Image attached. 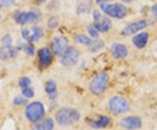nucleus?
<instances>
[{"mask_svg": "<svg viewBox=\"0 0 157 130\" xmlns=\"http://www.w3.org/2000/svg\"><path fill=\"white\" fill-rule=\"evenodd\" d=\"M94 25L99 31V32H106L112 27V23L107 17H101V19L95 21Z\"/></svg>", "mask_w": 157, "mask_h": 130, "instance_id": "nucleus-15", "label": "nucleus"}, {"mask_svg": "<svg viewBox=\"0 0 157 130\" xmlns=\"http://www.w3.org/2000/svg\"><path fill=\"white\" fill-rule=\"evenodd\" d=\"M147 25V24L146 20H140V21H137V22L131 23L122 30V34L125 35V36L133 35V34L143 30L144 28H146Z\"/></svg>", "mask_w": 157, "mask_h": 130, "instance_id": "nucleus-9", "label": "nucleus"}, {"mask_svg": "<svg viewBox=\"0 0 157 130\" xmlns=\"http://www.w3.org/2000/svg\"><path fill=\"white\" fill-rule=\"evenodd\" d=\"M80 118V113L74 108H65L59 109L56 113L58 123L62 126H68L78 121Z\"/></svg>", "mask_w": 157, "mask_h": 130, "instance_id": "nucleus-1", "label": "nucleus"}, {"mask_svg": "<svg viewBox=\"0 0 157 130\" xmlns=\"http://www.w3.org/2000/svg\"><path fill=\"white\" fill-rule=\"evenodd\" d=\"M79 52L75 47H68L62 54L61 64L65 67H73L78 62Z\"/></svg>", "mask_w": 157, "mask_h": 130, "instance_id": "nucleus-6", "label": "nucleus"}, {"mask_svg": "<svg viewBox=\"0 0 157 130\" xmlns=\"http://www.w3.org/2000/svg\"><path fill=\"white\" fill-rule=\"evenodd\" d=\"M53 128H54V122H53V120L51 118L45 120L41 123L36 125L37 130H52Z\"/></svg>", "mask_w": 157, "mask_h": 130, "instance_id": "nucleus-19", "label": "nucleus"}, {"mask_svg": "<svg viewBox=\"0 0 157 130\" xmlns=\"http://www.w3.org/2000/svg\"><path fill=\"white\" fill-rule=\"evenodd\" d=\"M109 108L113 113H123L129 110V104L126 99L122 97H113L109 101Z\"/></svg>", "mask_w": 157, "mask_h": 130, "instance_id": "nucleus-5", "label": "nucleus"}, {"mask_svg": "<svg viewBox=\"0 0 157 130\" xmlns=\"http://www.w3.org/2000/svg\"><path fill=\"white\" fill-rule=\"evenodd\" d=\"M31 84V79H29L28 77H23L19 79V86L21 87H26L29 86V85Z\"/></svg>", "mask_w": 157, "mask_h": 130, "instance_id": "nucleus-27", "label": "nucleus"}, {"mask_svg": "<svg viewBox=\"0 0 157 130\" xmlns=\"http://www.w3.org/2000/svg\"><path fill=\"white\" fill-rule=\"evenodd\" d=\"M128 50L123 44L116 43L112 46V55L115 59H124L128 56Z\"/></svg>", "mask_w": 157, "mask_h": 130, "instance_id": "nucleus-12", "label": "nucleus"}, {"mask_svg": "<svg viewBox=\"0 0 157 130\" xmlns=\"http://www.w3.org/2000/svg\"><path fill=\"white\" fill-rule=\"evenodd\" d=\"M38 17H39L38 14H36L33 11L21 12V11H17L13 15L14 20L20 25H25L27 23L35 22L38 20Z\"/></svg>", "mask_w": 157, "mask_h": 130, "instance_id": "nucleus-7", "label": "nucleus"}, {"mask_svg": "<svg viewBox=\"0 0 157 130\" xmlns=\"http://www.w3.org/2000/svg\"><path fill=\"white\" fill-rule=\"evenodd\" d=\"M88 32H89L90 36L91 37H93V38H97L98 36H99V31L97 30L95 26H94V25L93 24V25H90L89 26H88Z\"/></svg>", "mask_w": 157, "mask_h": 130, "instance_id": "nucleus-25", "label": "nucleus"}, {"mask_svg": "<svg viewBox=\"0 0 157 130\" xmlns=\"http://www.w3.org/2000/svg\"><path fill=\"white\" fill-rule=\"evenodd\" d=\"M75 41L77 43H79V44H82V45H90L91 43H92V40H90L88 37L85 36V35H77L75 38H74Z\"/></svg>", "mask_w": 157, "mask_h": 130, "instance_id": "nucleus-21", "label": "nucleus"}, {"mask_svg": "<svg viewBox=\"0 0 157 130\" xmlns=\"http://www.w3.org/2000/svg\"><path fill=\"white\" fill-rule=\"evenodd\" d=\"M24 50L28 55H31V56H33L35 53V50H34V47L33 45H25L24 46Z\"/></svg>", "mask_w": 157, "mask_h": 130, "instance_id": "nucleus-28", "label": "nucleus"}, {"mask_svg": "<svg viewBox=\"0 0 157 130\" xmlns=\"http://www.w3.org/2000/svg\"><path fill=\"white\" fill-rule=\"evenodd\" d=\"M91 10V0H84L78 7V13H88Z\"/></svg>", "mask_w": 157, "mask_h": 130, "instance_id": "nucleus-20", "label": "nucleus"}, {"mask_svg": "<svg viewBox=\"0 0 157 130\" xmlns=\"http://www.w3.org/2000/svg\"><path fill=\"white\" fill-rule=\"evenodd\" d=\"M17 54V49L11 45H4L0 48V59H8Z\"/></svg>", "mask_w": 157, "mask_h": 130, "instance_id": "nucleus-14", "label": "nucleus"}, {"mask_svg": "<svg viewBox=\"0 0 157 130\" xmlns=\"http://www.w3.org/2000/svg\"><path fill=\"white\" fill-rule=\"evenodd\" d=\"M123 2H125V3H131L133 0H122Z\"/></svg>", "mask_w": 157, "mask_h": 130, "instance_id": "nucleus-35", "label": "nucleus"}, {"mask_svg": "<svg viewBox=\"0 0 157 130\" xmlns=\"http://www.w3.org/2000/svg\"><path fill=\"white\" fill-rule=\"evenodd\" d=\"M68 48V41L64 37H55L52 42V49L56 55H62Z\"/></svg>", "mask_w": 157, "mask_h": 130, "instance_id": "nucleus-8", "label": "nucleus"}, {"mask_svg": "<svg viewBox=\"0 0 157 130\" xmlns=\"http://www.w3.org/2000/svg\"><path fill=\"white\" fill-rule=\"evenodd\" d=\"M16 0H0V7H7L11 6Z\"/></svg>", "mask_w": 157, "mask_h": 130, "instance_id": "nucleus-30", "label": "nucleus"}, {"mask_svg": "<svg viewBox=\"0 0 157 130\" xmlns=\"http://www.w3.org/2000/svg\"><path fill=\"white\" fill-rule=\"evenodd\" d=\"M110 123V118L106 115H101L99 118L96 120H92L89 121V124L91 127L94 128H101L108 126Z\"/></svg>", "mask_w": 157, "mask_h": 130, "instance_id": "nucleus-16", "label": "nucleus"}, {"mask_svg": "<svg viewBox=\"0 0 157 130\" xmlns=\"http://www.w3.org/2000/svg\"><path fill=\"white\" fill-rule=\"evenodd\" d=\"M151 11L152 13H153V15L155 17H157V4H155V5H154V6H152Z\"/></svg>", "mask_w": 157, "mask_h": 130, "instance_id": "nucleus-32", "label": "nucleus"}, {"mask_svg": "<svg viewBox=\"0 0 157 130\" xmlns=\"http://www.w3.org/2000/svg\"><path fill=\"white\" fill-rule=\"evenodd\" d=\"M0 20H1V15H0Z\"/></svg>", "mask_w": 157, "mask_h": 130, "instance_id": "nucleus-36", "label": "nucleus"}, {"mask_svg": "<svg viewBox=\"0 0 157 130\" xmlns=\"http://www.w3.org/2000/svg\"><path fill=\"white\" fill-rule=\"evenodd\" d=\"M22 95L24 97H25L26 99H29V98H33L34 96V91L32 87L30 86H26V87H23L22 91Z\"/></svg>", "mask_w": 157, "mask_h": 130, "instance_id": "nucleus-22", "label": "nucleus"}, {"mask_svg": "<svg viewBox=\"0 0 157 130\" xmlns=\"http://www.w3.org/2000/svg\"><path fill=\"white\" fill-rule=\"evenodd\" d=\"M108 76L106 74L96 75L90 83V91L94 95H100L107 89Z\"/></svg>", "mask_w": 157, "mask_h": 130, "instance_id": "nucleus-4", "label": "nucleus"}, {"mask_svg": "<svg viewBox=\"0 0 157 130\" xmlns=\"http://www.w3.org/2000/svg\"><path fill=\"white\" fill-rule=\"evenodd\" d=\"M121 125L128 130L138 129L141 127V120L137 116H128L121 120Z\"/></svg>", "mask_w": 157, "mask_h": 130, "instance_id": "nucleus-10", "label": "nucleus"}, {"mask_svg": "<svg viewBox=\"0 0 157 130\" xmlns=\"http://www.w3.org/2000/svg\"><path fill=\"white\" fill-rule=\"evenodd\" d=\"M45 91L48 94L51 100H54L57 97V85L55 81L48 80L45 84Z\"/></svg>", "mask_w": 157, "mask_h": 130, "instance_id": "nucleus-17", "label": "nucleus"}, {"mask_svg": "<svg viewBox=\"0 0 157 130\" xmlns=\"http://www.w3.org/2000/svg\"><path fill=\"white\" fill-rule=\"evenodd\" d=\"M43 36V32L42 29L39 26H33L32 28V34H30L29 38L27 39L29 42H33L39 40L41 37Z\"/></svg>", "mask_w": 157, "mask_h": 130, "instance_id": "nucleus-18", "label": "nucleus"}, {"mask_svg": "<svg viewBox=\"0 0 157 130\" xmlns=\"http://www.w3.org/2000/svg\"><path fill=\"white\" fill-rule=\"evenodd\" d=\"M101 8L102 11H104L109 17L117 18V19H122L126 17L128 13V8L123 5L121 4H114V5H101Z\"/></svg>", "mask_w": 157, "mask_h": 130, "instance_id": "nucleus-3", "label": "nucleus"}, {"mask_svg": "<svg viewBox=\"0 0 157 130\" xmlns=\"http://www.w3.org/2000/svg\"><path fill=\"white\" fill-rule=\"evenodd\" d=\"M93 16H94V18L95 21H97V20H99V19H101V14L99 11H94V12H93Z\"/></svg>", "mask_w": 157, "mask_h": 130, "instance_id": "nucleus-31", "label": "nucleus"}, {"mask_svg": "<svg viewBox=\"0 0 157 130\" xmlns=\"http://www.w3.org/2000/svg\"><path fill=\"white\" fill-rule=\"evenodd\" d=\"M148 33L147 32H140V33L137 34L136 36H135L133 38V44L135 45V46L138 49H142L144 48L147 44L148 41Z\"/></svg>", "mask_w": 157, "mask_h": 130, "instance_id": "nucleus-13", "label": "nucleus"}, {"mask_svg": "<svg viewBox=\"0 0 157 130\" xmlns=\"http://www.w3.org/2000/svg\"><path fill=\"white\" fill-rule=\"evenodd\" d=\"M59 25V20L56 17H52L48 20V27L49 28H55Z\"/></svg>", "mask_w": 157, "mask_h": 130, "instance_id": "nucleus-26", "label": "nucleus"}, {"mask_svg": "<svg viewBox=\"0 0 157 130\" xmlns=\"http://www.w3.org/2000/svg\"><path fill=\"white\" fill-rule=\"evenodd\" d=\"M108 1H113V0H96V3L97 4H101L103 2H108Z\"/></svg>", "mask_w": 157, "mask_h": 130, "instance_id": "nucleus-33", "label": "nucleus"}, {"mask_svg": "<svg viewBox=\"0 0 157 130\" xmlns=\"http://www.w3.org/2000/svg\"><path fill=\"white\" fill-rule=\"evenodd\" d=\"M45 113V107L39 101L32 102L25 108V116L29 120L33 122H37L40 120L44 117Z\"/></svg>", "mask_w": 157, "mask_h": 130, "instance_id": "nucleus-2", "label": "nucleus"}, {"mask_svg": "<svg viewBox=\"0 0 157 130\" xmlns=\"http://www.w3.org/2000/svg\"><path fill=\"white\" fill-rule=\"evenodd\" d=\"M36 1H37L39 4H43V3H45L46 0H36Z\"/></svg>", "mask_w": 157, "mask_h": 130, "instance_id": "nucleus-34", "label": "nucleus"}, {"mask_svg": "<svg viewBox=\"0 0 157 130\" xmlns=\"http://www.w3.org/2000/svg\"><path fill=\"white\" fill-rule=\"evenodd\" d=\"M11 37L10 35H6L3 39H2V43L4 45H11Z\"/></svg>", "mask_w": 157, "mask_h": 130, "instance_id": "nucleus-29", "label": "nucleus"}, {"mask_svg": "<svg viewBox=\"0 0 157 130\" xmlns=\"http://www.w3.org/2000/svg\"><path fill=\"white\" fill-rule=\"evenodd\" d=\"M13 102L17 106H21V105H24V104H25L27 102V99L25 97L23 96V95H18V96L14 98Z\"/></svg>", "mask_w": 157, "mask_h": 130, "instance_id": "nucleus-24", "label": "nucleus"}, {"mask_svg": "<svg viewBox=\"0 0 157 130\" xmlns=\"http://www.w3.org/2000/svg\"><path fill=\"white\" fill-rule=\"evenodd\" d=\"M39 59L40 67H48L52 63V54L50 50L46 47L41 48L39 51Z\"/></svg>", "mask_w": 157, "mask_h": 130, "instance_id": "nucleus-11", "label": "nucleus"}, {"mask_svg": "<svg viewBox=\"0 0 157 130\" xmlns=\"http://www.w3.org/2000/svg\"><path fill=\"white\" fill-rule=\"evenodd\" d=\"M90 45H91V51L97 52L103 47V42L100 40H94V41H92Z\"/></svg>", "mask_w": 157, "mask_h": 130, "instance_id": "nucleus-23", "label": "nucleus"}]
</instances>
